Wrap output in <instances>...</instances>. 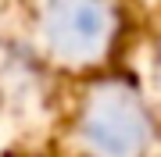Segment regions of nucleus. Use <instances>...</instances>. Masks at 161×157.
Returning <instances> with one entry per match:
<instances>
[{
    "instance_id": "obj_1",
    "label": "nucleus",
    "mask_w": 161,
    "mask_h": 157,
    "mask_svg": "<svg viewBox=\"0 0 161 157\" xmlns=\"http://www.w3.org/2000/svg\"><path fill=\"white\" fill-rule=\"evenodd\" d=\"M75 136L86 157H150L154 111L125 79H100L79 104Z\"/></svg>"
},
{
    "instance_id": "obj_2",
    "label": "nucleus",
    "mask_w": 161,
    "mask_h": 157,
    "mask_svg": "<svg viewBox=\"0 0 161 157\" xmlns=\"http://www.w3.org/2000/svg\"><path fill=\"white\" fill-rule=\"evenodd\" d=\"M118 32V11L111 0H40L36 39L47 57L64 68H90L108 57Z\"/></svg>"
},
{
    "instance_id": "obj_3",
    "label": "nucleus",
    "mask_w": 161,
    "mask_h": 157,
    "mask_svg": "<svg viewBox=\"0 0 161 157\" xmlns=\"http://www.w3.org/2000/svg\"><path fill=\"white\" fill-rule=\"evenodd\" d=\"M154 79H158V89H161V50H158V61H154Z\"/></svg>"
}]
</instances>
